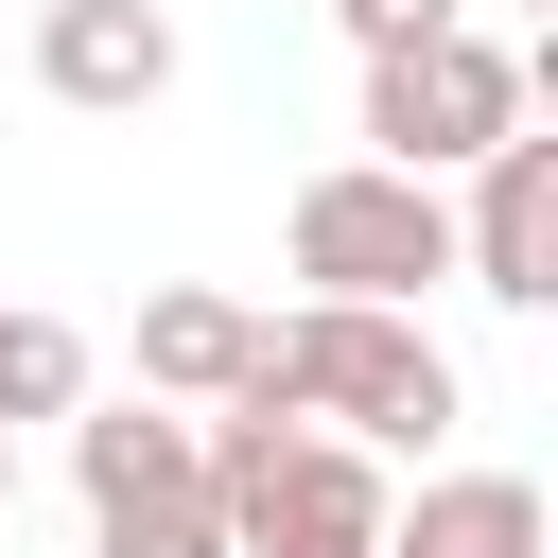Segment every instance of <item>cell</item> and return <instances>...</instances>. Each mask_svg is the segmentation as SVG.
<instances>
[{
    "label": "cell",
    "instance_id": "obj_9",
    "mask_svg": "<svg viewBox=\"0 0 558 558\" xmlns=\"http://www.w3.org/2000/svg\"><path fill=\"white\" fill-rule=\"evenodd\" d=\"M70 488H87V523L192 488V418H174V401H70Z\"/></svg>",
    "mask_w": 558,
    "mask_h": 558
},
{
    "label": "cell",
    "instance_id": "obj_12",
    "mask_svg": "<svg viewBox=\"0 0 558 558\" xmlns=\"http://www.w3.org/2000/svg\"><path fill=\"white\" fill-rule=\"evenodd\" d=\"M331 35L349 52H418V35H453V0H331Z\"/></svg>",
    "mask_w": 558,
    "mask_h": 558
},
{
    "label": "cell",
    "instance_id": "obj_7",
    "mask_svg": "<svg viewBox=\"0 0 558 558\" xmlns=\"http://www.w3.org/2000/svg\"><path fill=\"white\" fill-rule=\"evenodd\" d=\"M244 384H262V314H244L227 279H157V296H140V401L209 418V401H244Z\"/></svg>",
    "mask_w": 558,
    "mask_h": 558
},
{
    "label": "cell",
    "instance_id": "obj_11",
    "mask_svg": "<svg viewBox=\"0 0 558 558\" xmlns=\"http://www.w3.org/2000/svg\"><path fill=\"white\" fill-rule=\"evenodd\" d=\"M87 558H227V506L209 488H157V506H105Z\"/></svg>",
    "mask_w": 558,
    "mask_h": 558
},
{
    "label": "cell",
    "instance_id": "obj_5",
    "mask_svg": "<svg viewBox=\"0 0 558 558\" xmlns=\"http://www.w3.org/2000/svg\"><path fill=\"white\" fill-rule=\"evenodd\" d=\"M227 558H384V471L349 436H296L262 506H227Z\"/></svg>",
    "mask_w": 558,
    "mask_h": 558
},
{
    "label": "cell",
    "instance_id": "obj_1",
    "mask_svg": "<svg viewBox=\"0 0 558 558\" xmlns=\"http://www.w3.org/2000/svg\"><path fill=\"white\" fill-rule=\"evenodd\" d=\"M262 401H296V418L349 436V453H436V436H453V349H436L418 314L314 296V314H262Z\"/></svg>",
    "mask_w": 558,
    "mask_h": 558
},
{
    "label": "cell",
    "instance_id": "obj_4",
    "mask_svg": "<svg viewBox=\"0 0 558 558\" xmlns=\"http://www.w3.org/2000/svg\"><path fill=\"white\" fill-rule=\"evenodd\" d=\"M453 279L541 314L558 296V140H488L471 157V209H453Z\"/></svg>",
    "mask_w": 558,
    "mask_h": 558
},
{
    "label": "cell",
    "instance_id": "obj_13",
    "mask_svg": "<svg viewBox=\"0 0 558 558\" xmlns=\"http://www.w3.org/2000/svg\"><path fill=\"white\" fill-rule=\"evenodd\" d=\"M0 523H17V436H0Z\"/></svg>",
    "mask_w": 558,
    "mask_h": 558
},
{
    "label": "cell",
    "instance_id": "obj_8",
    "mask_svg": "<svg viewBox=\"0 0 558 558\" xmlns=\"http://www.w3.org/2000/svg\"><path fill=\"white\" fill-rule=\"evenodd\" d=\"M384 558H541V488L523 471H418V506H384Z\"/></svg>",
    "mask_w": 558,
    "mask_h": 558
},
{
    "label": "cell",
    "instance_id": "obj_2",
    "mask_svg": "<svg viewBox=\"0 0 558 558\" xmlns=\"http://www.w3.org/2000/svg\"><path fill=\"white\" fill-rule=\"evenodd\" d=\"M488 140H523V52L506 35H418V52H366V157L384 174H418V192H453Z\"/></svg>",
    "mask_w": 558,
    "mask_h": 558
},
{
    "label": "cell",
    "instance_id": "obj_3",
    "mask_svg": "<svg viewBox=\"0 0 558 558\" xmlns=\"http://www.w3.org/2000/svg\"><path fill=\"white\" fill-rule=\"evenodd\" d=\"M296 279L349 296V314H401L418 279H453V192H418V174H384V157H331V174L296 192Z\"/></svg>",
    "mask_w": 558,
    "mask_h": 558
},
{
    "label": "cell",
    "instance_id": "obj_10",
    "mask_svg": "<svg viewBox=\"0 0 558 558\" xmlns=\"http://www.w3.org/2000/svg\"><path fill=\"white\" fill-rule=\"evenodd\" d=\"M70 401H87V331L0 296V436H17V418H70Z\"/></svg>",
    "mask_w": 558,
    "mask_h": 558
},
{
    "label": "cell",
    "instance_id": "obj_6",
    "mask_svg": "<svg viewBox=\"0 0 558 558\" xmlns=\"http://www.w3.org/2000/svg\"><path fill=\"white\" fill-rule=\"evenodd\" d=\"M35 87L87 105V122H122V105L174 87V17L157 0H35Z\"/></svg>",
    "mask_w": 558,
    "mask_h": 558
}]
</instances>
